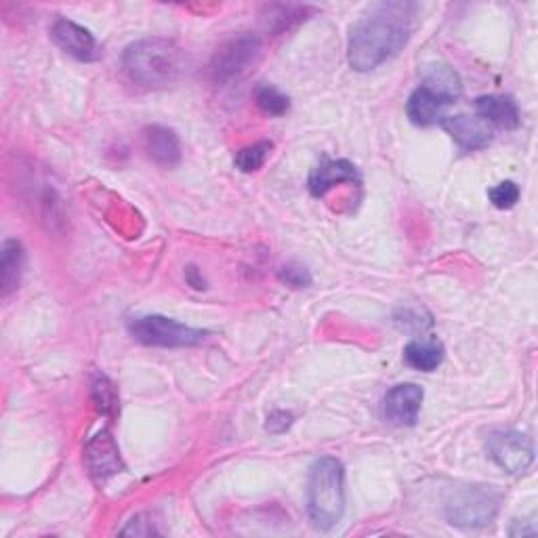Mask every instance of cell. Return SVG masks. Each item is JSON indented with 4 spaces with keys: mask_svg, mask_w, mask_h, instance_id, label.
Listing matches in <instances>:
<instances>
[{
    "mask_svg": "<svg viewBox=\"0 0 538 538\" xmlns=\"http://www.w3.org/2000/svg\"><path fill=\"white\" fill-rule=\"evenodd\" d=\"M415 13L417 5L402 0L368 7L349 32V66L356 72H370L396 57L408 43Z\"/></svg>",
    "mask_w": 538,
    "mask_h": 538,
    "instance_id": "cell-1",
    "label": "cell"
},
{
    "mask_svg": "<svg viewBox=\"0 0 538 538\" xmlns=\"http://www.w3.org/2000/svg\"><path fill=\"white\" fill-rule=\"evenodd\" d=\"M129 78L141 87H169L183 70V51L169 38H143L129 45L122 55Z\"/></svg>",
    "mask_w": 538,
    "mask_h": 538,
    "instance_id": "cell-2",
    "label": "cell"
},
{
    "mask_svg": "<svg viewBox=\"0 0 538 538\" xmlns=\"http://www.w3.org/2000/svg\"><path fill=\"white\" fill-rule=\"evenodd\" d=\"M345 511V469L335 457L318 459L309 469L307 513L318 530L335 528Z\"/></svg>",
    "mask_w": 538,
    "mask_h": 538,
    "instance_id": "cell-3",
    "label": "cell"
},
{
    "mask_svg": "<svg viewBox=\"0 0 538 538\" xmlns=\"http://www.w3.org/2000/svg\"><path fill=\"white\" fill-rule=\"evenodd\" d=\"M499 513V494L486 486L452 488L444 501L446 520L465 530L486 528Z\"/></svg>",
    "mask_w": 538,
    "mask_h": 538,
    "instance_id": "cell-4",
    "label": "cell"
},
{
    "mask_svg": "<svg viewBox=\"0 0 538 538\" xmlns=\"http://www.w3.org/2000/svg\"><path fill=\"white\" fill-rule=\"evenodd\" d=\"M261 53L263 45L259 36L251 32L236 34L230 40H225L213 55L209 66L211 78L217 85H230V82L240 80L248 72L255 70L261 59Z\"/></svg>",
    "mask_w": 538,
    "mask_h": 538,
    "instance_id": "cell-5",
    "label": "cell"
},
{
    "mask_svg": "<svg viewBox=\"0 0 538 538\" xmlns=\"http://www.w3.org/2000/svg\"><path fill=\"white\" fill-rule=\"evenodd\" d=\"M127 328L137 343L148 347H194L209 335L206 330L158 314L131 318Z\"/></svg>",
    "mask_w": 538,
    "mask_h": 538,
    "instance_id": "cell-6",
    "label": "cell"
},
{
    "mask_svg": "<svg viewBox=\"0 0 538 538\" xmlns=\"http://www.w3.org/2000/svg\"><path fill=\"white\" fill-rule=\"evenodd\" d=\"M488 457L503 471L524 473L534 461L532 440L520 431H492L486 438Z\"/></svg>",
    "mask_w": 538,
    "mask_h": 538,
    "instance_id": "cell-7",
    "label": "cell"
},
{
    "mask_svg": "<svg viewBox=\"0 0 538 538\" xmlns=\"http://www.w3.org/2000/svg\"><path fill=\"white\" fill-rule=\"evenodd\" d=\"M423 398H425L423 389L415 383H400L396 387H391L383 400L385 421L396 427L417 425Z\"/></svg>",
    "mask_w": 538,
    "mask_h": 538,
    "instance_id": "cell-8",
    "label": "cell"
},
{
    "mask_svg": "<svg viewBox=\"0 0 538 538\" xmlns=\"http://www.w3.org/2000/svg\"><path fill=\"white\" fill-rule=\"evenodd\" d=\"M51 38L61 51L78 61H87V64L101 59L103 55L97 38L87 28L70 22V19H57L51 28Z\"/></svg>",
    "mask_w": 538,
    "mask_h": 538,
    "instance_id": "cell-9",
    "label": "cell"
},
{
    "mask_svg": "<svg viewBox=\"0 0 538 538\" xmlns=\"http://www.w3.org/2000/svg\"><path fill=\"white\" fill-rule=\"evenodd\" d=\"M85 459H87L91 475L99 484L110 480L112 475L120 473V469H122L118 446H116L112 433L108 429H101L95 438H91L87 442Z\"/></svg>",
    "mask_w": 538,
    "mask_h": 538,
    "instance_id": "cell-10",
    "label": "cell"
},
{
    "mask_svg": "<svg viewBox=\"0 0 538 538\" xmlns=\"http://www.w3.org/2000/svg\"><path fill=\"white\" fill-rule=\"evenodd\" d=\"M442 129L448 131V135L457 141V146L463 152H475L486 148L488 143L492 141V133L494 129L486 120H482L480 116H465V114H457V116H446L440 120Z\"/></svg>",
    "mask_w": 538,
    "mask_h": 538,
    "instance_id": "cell-11",
    "label": "cell"
},
{
    "mask_svg": "<svg viewBox=\"0 0 538 538\" xmlns=\"http://www.w3.org/2000/svg\"><path fill=\"white\" fill-rule=\"evenodd\" d=\"M339 183L360 185L358 169L349 160L324 158L312 171V175H309V192H312L314 198H322Z\"/></svg>",
    "mask_w": 538,
    "mask_h": 538,
    "instance_id": "cell-12",
    "label": "cell"
},
{
    "mask_svg": "<svg viewBox=\"0 0 538 538\" xmlns=\"http://www.w3.org/2000/svg\"><path fill=\"white\" fill-rule=\"evenodd\" d=\"M475 110H478V116L486 120L490 127H499L513 131L520 127V108L509 95H482L475 99Z\"/></svg>",
    "mask_w": 538,
    "mask_h": 538,
    "instance_id": "cell-13",
    "label": "cell"
},
{
    "mask_svg": "<svg viewBox=\"0 0 538 538\" xmlns=\"http://www.w3.org/2000/svg\"><path fill=\"white\" fill-rule=\"evenodd\" d=\"M143 150L162 167H173L181 158V143L177 133L169 127H160V124L143 129Z\"/></svg>",
    "mask_w": 538,
    "mask_h": 538,
    "instance_id": "cell-14",
    "label": "cell"
},
{
    "mask_svg": "<svg viewBox=\"0 0 538 538\" xmlns=\"http://www.w3.org/2000/svg\"><path fill=\"white\" fill-rule=\"evenodd\" d=\"M421 87L429 89L433 95H438L446 103V106L457 101L463 93L461 76L454 72L450 66H444V64L429 66Z\"/></svg>",
    "mask_w": 538,
    "mask_h": 538,
    "instance_id": "cell-15",
    "label": "cell"
},
{
    "mask_svg": "<svg viewBox=\"0 0 538 538\" xmlns=\"http://www.w3.org/2000/svg\"><path fill=\"white\" fill-rule=\"evenodd\" d=\"M444 108L446 103L438 95H433L425 87H419L406 103V114L410 122L417 124V127H429V124L442 120Z\"/></svg>",
    "mask_w": 538,
    "mask_h": 538,
    "instance_id": "cell-16",
    "label": "cell"
},
{
    "mask_svg": "<svg viewBox=\"0 0 538 538\" xmlns=\"http://www.w3.org/2000/svg\"><path fill=\"white\" fill-rule=\"evenodd\" d=\"M404 360L410 368L421 372H433L444 362V345L438 339L410 341L404 347Z\"/></svg>",
    "mask_w": 538,
    "mask_h": 538,
    "instance_id": "cell-17",
    "label": "cell"
},
{
    "mask_svg": "<svg viewBox=\"0 0 538 538\" xmlns=\"http://www.w3.org/2000/svg\"><path fill=\"white\" fill-rule=\"evenodd\" d=\"M24 267V246L17 240H7L0 253V284H3V297H9L22 278Z\"/></svg>",
    "mask_w": 538,
    "mask_h": 538,
    "instance_id": "cell-18",
    "label": "cell"
},
{
    "mask_svg": "<svg viewBox=\"0 0 538 538\" xmlns=\"http://www.w3.org/2000/svg\"><path fill=\"white\" fill-rule=\"evenodd\" d=\"M312 11L309 7L301 5H274L267 7V28L272 32H284L291 26L307 19V13Z\"/></svg>",
    "mask_w": 538,
    "mask_h": 538,
    "instance_id": "cell-19",
    "label": "cell"
},
{
    "mask_svg": "<svg viewBox=\"0 0 538 538\" xmlns=\"http://www.w3.org/2000/svg\"><path fill=\"white\" fill-rule=\"evenodd\" d=\"M272 148V141H257L253 146L242 148L234 158L236 169L242 173H257L272 154Z\"/></svg>",
    "mask_w": 538,
    "mask_h": 538,
    "instance_id": "cell-20",
    "label": "cell"
},
{
    "mask_svg": "<svg viewBox=\"0 0 538 538\" xmlns=\"http://www.w3.org/2000/svg\"><path fill=\"white\" fill-rule=\"evenodd\" d=\"M257 106L267 116H284L291 110V99L274 87H261L257 91Z\"/></svg>",
    "mask_w": 538,
    "mask_h": 538,
    "instance_id": "cell-21",
    "label": "cell"
},
{
    "mask_svg": "<svg viewBox=\"0 0 538 538\" xmlns=\"http://www.w3.org/2000/svg\"><path fill=\"white\" fill-rule=\"evenodd\" d=\"M93 393H95V402L103 415L114 417L118 412V393L108 377H97L93 383Z\"/></svg>",
    "mask_w": 538,
    "mask_h": 538,
    "instance_id": "cell-22",
    "label": "cell"
},
{
    "mask_svg": "<svg viewBox=\"0 0 538 538\" xmlns=\"http://www.w3.org/2000/svg\"><path fill=\"white\" fill-rule=\"evenodd\" d=\"M488 198L496 209L509 211L517 204V200H520V188H517L513 181H501L499 185H494V188L488 190Z\"/></svg>",
    "mask_w": 538,
    "mask_h": 538,
    "instance_id": "cell-23",
    "label": "cell"
},
{
    "mask_svg": "<svg viewBox=\"0 0 538 538\" xmlns=\"http://www.w3.org/2000/svg\"><path fill=\"white\" fill-rule=\"evenodd\" d=\"M278 278L288 284V286H293V288H307L309 284H312V274H309V269L303 267V265H297V263H288L284 267H280V272H278Z\"/></svg>",
    "mask_w": 538,
    "mask_h": 538,
    "instance_id": "cell-24",
    "label": "cell"
},
{
    "mask_svg": "<svg viewBox=\"0 0 538 538\" xmlns=\"http://www.w3.org/2000/svg\"><path fill=\"white\" fill-rule=\"evenodd\" d=\"M293 421H295L293 412H286V410H274L272 415H269V417H267V421H265V429H267L269 433H274V436H280V433H284V431L291 429Z\"/></svg>",
    "mask_w": 538,
    "mask_h": 538,
    "instance_id": "cell-25",
    "label": "cell"
},
{
    "mask_svg": "<svg viewBox=\"0 0 538 538\" xmlns=\"http://www.w3.org/2000/svg\"><path fill=\"white\" fill-rule=\"evenodd\" d=\"M188 282H190L194 288H204V280L198 278L196 267H190V269H188Z\"/></svg>",
    "mask_w": 538,
    "mask_h": 538,
    "instance_id": "cell-26",
    "label": "cell"
}]
</instances>
